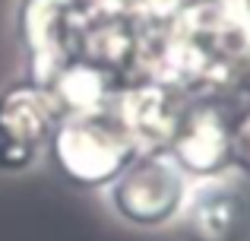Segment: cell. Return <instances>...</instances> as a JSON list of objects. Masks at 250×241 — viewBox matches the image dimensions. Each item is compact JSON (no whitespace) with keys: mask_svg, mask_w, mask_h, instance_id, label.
<instances>
[{"mask_svg":"<svg viewBox=\"0 0 250 241\" xmlns=\"http://www.w3.org/2000/svg\"><path fill=\"white\" fill-rule=\"evenodd\" d=\"M57 102L42 86L0 92V175L29 172L51 140Z\"/></svg>","mask_w":250,"mask_h":241,"instance_id":"3957f363","label":"cell"},{"mask_svg":"<svg viewBox=\"0 0 250 241\" xmlns=\"http://www.w3.org/2000/svg\"><path fill=\"white\" fill-rule=\"evenodd\" d=\"M187 191L190 175L168 149L136 153L130 165L108 184V206L133 229H165L177 222Z\"/></svg>","mask_w":250,"mask_h":241,"instance_id":"7a4b0ae2","label":"cell"},{"mask_svg":"<svg viewBox=\"0 0 250 241\" xmlns=\"http://www.w3.org/2000/svg\"><path fill=\"white\" fill-rule=\"evenodd\" d=\"M177 232L184 241H247L250 203L244 191L225 175L196 178L177 216Z\"/></svg>","mask_w":250,"mask_h":241,"instance_id":"277c9868","label":"cell"},{"mask_svg":"<svg viewBox=\"0 0 250 241\" xmlns=\"http://www.w3.org/2000/svg\"><path fill=\"white\" fill-rule=\"evenodd\" d=\"M231 162L250 172V118L238 127V133L231 136Z\"/></svg>","mask_w":250,"mask_h":241,"instance_id":"ba28073f","label":"cell"},{"mask_svg":"<svg viewBox=\"0 0 250 241\" xmlns=\"http://www.w3.org/2000/svg\"><path fill=\"white\" fill-rule=\"evenodd\" d=\"M168 153L187 175L212 178V175H222L225 162H231V136L215 114L203 111L193 114L184 127H177Z\"/></svg>","mask_w":250,"mask_h":241,"instance_id":"52a82bcc","label":"cell"},{"mask_svg":"<svg viewBox=\"0 0 250 241\" xmlns=\"http://www.w3.org/2000/svg\"><path fill=\"white\" fill-rule=\"evenodd\" d=\"M83 13L73 0H29L25 6V42L32 54V76L38 86H51L63 67H70V57L76 42H83Z\"/></svg>","mask_w":250,"mask_h":241,"instance_id":"5b68a950","label":"cell"},{"mask_svg":"<svg viewBox=\"0 0 250 241\" xmlns=\"http://www.w3.org/2000/svg\"><path fill=\"white\" fill-rule=\"evenodd\" d=\"M117 118L124 121L127 133L133 136L140 153H162L171 146L181 118L171 108V99L162 86H140L121 95Z\"/></svg>","mask_w":250,"mask_h":241,"instance_id":"8992f818","label":"cell"},{"mask_svg":"<svg viewBox=\"0 0 250 241\" xmlns=\"http://www.w3.org/2000/svg\"><path fill=\"white\" fill-rule=\"evenodd\" d=\"M136 153L140 149L127 133L124 121L117 114H104L102 108L85 114H67L51 130L54 165L70 184L85 191L108 187Z\"/></svg>","mask_w":250,"mask_h":241,"instance_id":"6da1fadb","label":"cell"}]
</instances>
